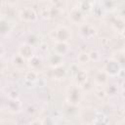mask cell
Returning <instances> with one entry per match:
<instances>
[{
	"instance_id": "obj_13",
	"label": "cell",
	"mask_w": 125,
	"mask_h": 125,
	"mask_svg": "<svg viewBox=\"0 0 125 125\" xmlns=\"http://www.w3.org/2000/svg\"><path fill=\"white\" fill-rule=\"evenodd\" d=\"M86 81H87V74H86V72L83 71V70L78 71L76 73V76H75V82H76V84L78 86H80V85L84 84Z\"/></svg>"
},
{
	"instance_id": "obj_4",
	"label": "cell",
	"mask_w": 125,
	"mask_h": 125,
	"mask_svg": "<svg viewBox=\"0 0 125 125\" xmlns=\"http://www.w3.org/2000/svg\"><path fill=\"white\" fill-rule=\"evenodd\" d=\"M81 99V92L78 89V86H74L70 89L67 94V101L71 105H77Z\"/></svg>"
},
{
	"instance_id": "obj_10",
	"label": "cell",
	"mask_w": 125,
	"mask_h": 125,
	"mask_svg": "<svg viewBox=\"0 0 125 125\" xmlns=\"http://www.w3.org/2000/svg\"><path fill=\"white\" fill-rule=\"evenodd\" d=\"M81 33L84 37L89 38V37H92L96 34V29L92 25H89V24L85 23L81 26Z\"/></svg>"
},
{
	"instance_id": "obj_20",
	"label": "cell",
	"mask_w": 125,
	"mask_h": 125,
	"mask_svg": "<svg viewBox=\"0 0 125 125\" xmlns=\"http://www.w3.org/2000/svg\"><path fill=\"white\" fill-rule=\"evenodd\" d=\"M115 92H116V88L114 86H109V88H107V94L113 95L115 94Z\"/></svg>"
},
{
	"instance_id": "obj_24",
	"label": "cell",
	"mask_w": 125,
	"mask_h": 125,
	"mask_svg": "<svg viewBox=\"0 0 125 125\" xmlns=\"http://www.w3.org/2000/svg\"><path fill=\"white\" fill-rule=\"evenodd\" d=\"M122 86H123V90H125V81L123 82V84H122Z\"/></svg>"
},
{
	"instance_id": "obj_19",
	"label": "cell",
	"mask_w": 125,
	"mask_h": 125,
	"mask_svg": "<svg viewBox=\"0 0 125 125\" xmlns=\"http://www.w3.org/2000/svg\"><path fill=\"white\" fill-rule=\"evenodd\" d=\"M89 57H90V61H93V62H98L101 58L100 54L97 51H92L91 53H89Z\"/></svg>"
},
{
	"instance_id": "obj_22",
	"label": "cell",
	"mask_w": 125,
	"mask_h": 125,
	"mask_svg": "<svg viewBox=\"0 0 125 125\" xmlns=\"http://www.w3.org/2000/svg\"><path fill=\"white\" fill-rule=\"evenodd\" d=\"M29 125H43V122L41 121V120H38V119H36V120H34V121H32Z\"/></svg>"
},
{
	"instance_id": "obj_3",
	"label": "cell",
	"mask_w": 125,
	"mask_h": 125,
	"mask_svg": "<svg viewBox=\"0 0 125 125\" xmlns=\"http://www.w3.org/2000/svg\"><path fill=\"white\" fill-rule=\"evenodd\" d=\"M20 18L24 21H35L37 14L31 7H25L20 12Z\"/></svg>"
},
{
	"instance_id": "obj_2",
	"label": "cell",
	"mask_w": 125,
	"mask_h": 125,
	"mask_svg": "<svg viewBox=\"0 0 125 125\" xmlns=\"http://www.w3.org/2000/svg\"><path fill=\"white\" fill-rule=\"evenodd\" d=\"M104 70L108 76H117L121 71V65L115 59H110L104 63Z\"/></svg>"
},
{
	"instance_id": "obj_15",
	"label": "cell",
	"mask_w": 125,
	"mask_h": 125,
	"mask_svg": "<svg viewBox=\"0 0 125 125\" xmlns=\"http://www.w3.org/2000/svg\"><path fill=\"white\" fill-rule=\"evenodd\" d=\"M24 78L28 82H35V81L38 80V75H37V72L35 70L30 69V70H28V71L25 72Z\"/></svg>"
},
{
	"instance_id": "obj_25",
	"label": "cell",
	"mask_w": 125,
	"mask_h": 125,
	"mask_svg": "<svg viewBox=\"0 0 125 125\" xmlns=\"http://www.w3.org/2000/svg\"><path fill=\"white\" fill-rule=\"evenodd\" d=\"M122 34H123V35H124V36H125V28H124V29H123V31H122Z\"/></svg>"
},
{
	"instance_id": "obj_9",
	"label": "cell",
	"mask_w": 125,
	"mask_h": 125,
	"mask_svg": "<svg viewBox=\"0 0 125 125\" xmlns=\"http://www.w3.org/2000/svg\"><path fill=\"white\" fill-rule=\"evenodd\" d=\"M21 108V103L19 99H10L8 103V109L11 112H19Z\"/></svg>"
},
{
	"instance_id": "obj_7",
	"label": "cell",
	"mask_w": 125,
	"mask_h": 125,
	"mask_svg": "<svg viewBox=\"0 0 125 125\" xmlns=\"http://www.w3.org/2000/svg\"><path fill=\"white\" fill-rule=\"evenodd\" d=\"M62 62H63V58L62 56H60V55H57V54H52L48 58V63L53 68L62 66Z\"/></svg>"
},
{
	"instance_id": "obj_26",
	"label": "cell",
	"mask_w": 125,
	"mask_h": 125,
	"mask_svg": "<svg viewBox=\"0 0 125 125\" xmlns=\"http://www.w3.org/2000/svg\"><path fill=\"white\" fill-rule=\"evenodd\" d=\"M124 53H125V51H124Z\"/></svg>"
},
{
	"instance_id": "obj_8",
	"label": "cell",
	"mask_w": 125,
	"mask_h": 125,
	"mask_svg": "<svg viewBox=\"0 0 125 125\" xmlns=\"http://www.w3.org/2000/svg\"><path fill=\"white\" fill-rule=\"evenodd\" d=\"M54 52L57 55L63 57L68 52V45L65 42H55L54 44Z\"/></svg>"
},
{
	"instance_id": "obj_1",
	"label": "cell",
	"mask_w": 125,
	"mask_h": 125,
	"mask_svg": "<svg viewBox=\"0 0 125 125\" xmlns=\"http://www.w3.org/2000/svg\"><path fill=\"white\" fill-rule=\"evenodd\" d=\"M51 36L55 42H65L71 38V31L66 26H59L51 31Z\"/></svg>"
},
{
	"instance_id": "obj_27",
	"label": "cell",
	"mask_w": 125,
	"mask_h": 125,
	"mask_svg": "<svg viewBox=\"0 0 125 125\" xmlns=\"http://www.w3.org/2000/svg\"><path fill=\"white\" fill-rule=\"evenodd\" d=\"M60 125H61V124H60Z\"/></svg>"
},
{
	"instance_id": "obj_21",
	"label": "cell",
	"mask_w": 125,
	"mask_h": 125,
	"mask_svg": "<svg viewBox=\"0 0 125 125\" xmlns=\"http://www.w3.org/2000/svg\"><path fill=\"white\" fill-rule=\"evenodd\" d=\"M93 125H105V123H104L103 120L95 119V122H93Z\"/></svg>"
},
{
	"instance_id": "obj_11",
	"label": "cell",
	"mask_w": 125,
	"mask_h": 125,
	"mask_svg": "<svg viewBox=\"0 0 125 125\" xmlns=\"http://www.w3.org/2000/svg\"><path fill=\"white\" fill-rule=\"evenodd\" d=\"M107 78L108 75L106 74V72L104 70H100L95 76V82L99 85H104V83H106Z\"/></svg>"
},
{
	"instance_id": "obj_16",
	"label": "cell",
	"mask_w": 125,
	"mask_h": 125,
	"mask_svg": "<svg viewBox=\"0 0 125 125\" xmlns=\"http://www.w3.org/2000/svg\"><path fill=\"white\" fill-rule=\"evenodd\" d=\"M24 61H25V60H24L21 56H20L19 54L13 58V62H14V64H15L17 67H22L23 64H24Z\"/></svg>"
},
{
	"instance_id": "obj_18",
	"label": "cell",
	"mask_w": 125,
	"mask_h": 125,
	"mask_svg": "<svg viewBox=\"0 0 125 125\" xmlns=\"http://www.w3.org/2000/svg\"><path fill=\"white\" fill-rule=\"evenodd\" d=\"M79 9L84 12V11H90L91 8H92V3L91 2H86V1H83V2H79Z\"/></svg>"
},
{
	"instance_id": "obj_17",
	"label": "cell",
	"mask_w": 125,
	"mask_h": 125,
	"mask_svg": "<svg viewBox=\"0 0 125 125\" xmlns=\"http://www.w3.org/2000/svg\"><path fill=\"white\" fill-rule=\"evenodd\" d=\"M77 61L80 62V63H87L89 61H90V57H89V54L88 53H80L77 57Z\"/></svg>"
},
{
	"instance_id": "obj_5",
	"label": "cell",
	"mask_w": 125,
	"mask_h": 125,
	"mask_svg": "<svg viewBox=\"0 0 125 125\" xmlns=\"http://www.w3.org/2000/svg\"><path fill=\"white\" fill-rule=\"evenodd\" d=\"M19 55L21 56L24 60H30L34 54H33V46L29 45L28 43H22L19 48Z\"/></svg>"
},
{
	"instance_id": "obj_14",
	"label": "cell",
	"mask_w": 125,
	"mask_h": 125,
	"mask_svg": "<svg viewBox=\"0 0 125 125\" xmlns=\"http://www.w3.org/2000/svg\"><path fill=\"white\" fill-rule=\"evenodd\" d=\"M53 74H54V77H55L56 79H62V78H63V77L65 76L66 70H65V68L62 65V66H59V67L54 68Z\"/></svg>"
},
{
	"instance_id": "obj_12",
	"label": "cell",
	"mask_w": 125,
	"mask_h": 125,
	"mask_svg": "<svg viewBox=\"0 0 125 125\" xmlns=\"http://www.w3.org/2000/svg\"><path fill=\"white\" fill-rule=\"evenodd\" d=\"M28 63H29V66L31 67V69L36 70V69H37L38 67H40V65H41V59H40L38 56L34 55V56L28 61Z\"/></svg>"
},
{
	"instance_id": "obj_23",
	"label": "cell",
	"mask_w": 125,
	"mask_h": 125,
	"mask_svg": "<svg viewBox=\"0 0 125 125\" xmlns=\"http://www.w3.org/2000/svg\"><path fill=\"white\" fill-rule=\"evenodd\" d=\"M122 96H123V98H125V90H123V92H122Z\"/></svg>"
},
{
	"instance_id": "obj_6",
	"label": "cell",
	"mask_w": 125,
	"mask_h": 125,
	"mask_svg": "<svg viewBox=\"0 0 125 125\" xmlns=\"http://www.w3.org/2000/svg\"><path fill=\"white\" fill-rule=\"evenodd\" d=\"M69 19L71 20L72 22H74L75 24L81 23L84 16H83V12L79 9V8H73L71 10V12L69 13Z\"/></svg>"
}]
</instances>
